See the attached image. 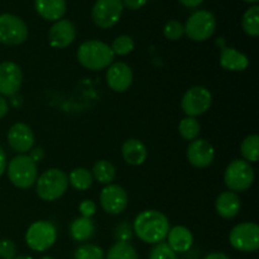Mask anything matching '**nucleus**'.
<instances>
[{
	"label": "nucleus",
	"mask_w": 259,
	"mask_h": 259,
	"mask_svg": "<svg viewBox=\"0 0 259 259\" xmlns=\"http://www.w3.org/2000/svg\"><path fill=\"white\" fill-rule=\"evenodd\" d=\"M106 82L113 91L123 93L131 88L133 82V72L126 63H113L106 72Z\"/></svg>",
	"instance_id": "nucleus-15"
},
{
	"label": "nucleus",
	"mask_w": 259,
	"mask_h": 259,
	"mask_svg": "<svg viewBox=\"0 0 259 259\" xmlns=\"http://www.w3.org/2000/svg\"><path fill=\"white\" fill-rule=\"evenodd\" d=\"M35 191L37 195L45 201H55L60 199L68 187V177L63 171L57 168H51L46 171L37 180Z\"/></svg>",
	"instance_id": "nucleus-3"
},
{
	"label": "nucleus",
	"mask_w": 259,
	"mask_h": 259,
	"mask_svg": "<svg viewBox=\"0 0 259 259\" xmlns=\"http://www.w3.org/2000/svg\"><path fill=\"white\" fill-rule=\"evenodd\" d=\"M8 143L18 153H27L34 144V134L24 123H17L8 132Z\"/></svg>",
	"instance_id": "nucleus-16"
},
{
	"label": "nucleus",
	"mask_w": 259,
	"mask_h": 259,
	"mask_svg": "<svg viewBox=\"0 0 259 259\" xmlns=\"http://www.w3.org/2000/svg\"><path fill=\"white\" fill-rule=\"evenodd\" d=\"M210 105H211V94L202 86H195L187 90L181 101L182 110L191 118L206 113Z\"/></svg>",
	"instance_id": "nucleus-11"
},
{
	"label": "nucleus",
	"mask_w": 259,
	"mask_h": 259,
	"mask_svg": "<svg viewBox=\"0 0 259 259\" xmlns=\"http://www.w3.org/2000/svg\"><path fill=\"white\" fill-rule=\"evenodd\" d=\"M121 3H123V7L128 8V9L138 10L146 5L147 0H121Z\"/></svg>",
	"instance_id": "nucleus-37"
},
{
	"label": "nucleus",
	"mask_w": 259,
	"mask_h": 259,
	"mask_svg": "<svg viewBox=\"0 0 259 259\" xmlns=\"http://www.w3.org/2000/svg\"><path fill=\"white\" fill-rule=\"evenodd\" d=\"M243 29L247 34L252 37H257L259 34V7L253 5L252 8L247 10L243 15L242 20Z\"/></svg>",
	"instance_id": "nucleus-26"
},
{
	"label": "nucleus",
	"mask_w": 259,
	"mask_h": 259,
	"mask_svg": "<svg viewBox=\"0 0 259 259\" xmlns=\"http://www.w3.org/2000/svg\"><path fill=\"white\" fill-rule=\"evenodd\" d=\"M111 51L114 52V55H119V56H124L128 55L133 51L134 48V42L129 35H119L114 39L113 46H111Z\"/></svg>",
	"instance_id": "nucleus-31"
},
{
	"label": "nucleus",
	"mask_w": 259,
	"mask_h": 259,
	"mask_svg": "<svg viewBox=\"0 0 259 259\" xmlns=\"http://www.w3.org/2000/svg\"><path fill=\"white\" fill-rule=\"evenodd\" d=\"M100 204L104 211L110 215H118L125 210L128 205V195L123 187L118 185H108L100 194Z\"/></svg>",
	"instance_id": "nucleus-12"
},
{
	"label": "nucleus",
	"mask_w": 259,
	"mask_h": 259,
	"mask_svg": "<svg viewBox=\"0 0 259 259\" xmlns=\"http://www.w3.org/2000/svg\"><path fill=\"white\" fill-rule=\"evenodd\" d=\"M185 33L192 40L202 42L214 34L217 28V19L207 10H197L190 15L185 25Z\"/></svg>",
	"instance_id": "nucleus-6"
},
{
	"label": "nucleus",
	"mask_w": 259,
	"mask_h": 259,
	"mask_svg": "<svg viewBox=\"0 0 259 259\" xmlns=\"http://www.w3.org/2000/svg\"><path fill=\"white\" fill-rule=\"evenodd\" d=\"M123 8L121 0H96L93 7L91 17L98 27L108 29L119 22Z\"/></svg>",
	"instance_id": "nucleus-10"
},
{
	"label": "nucleus",
	"mask_w": 259,
	"mask_h": 259,
	"mask_svg": "<svg viewBox=\"0 0 259 259\" xmlns=\"http://www.w3.org/2000/svg\"><path fill=\"white\" fill-rule=\"evenodd\" d=\"M240 152L247 162H257L259 157V137L257 134L248 136L240 146Z\"/></svg>",
	"instance_id": "nucleus-28"
},
{
	"label": "nucleus",
	"mask_w": 259,
	"mask_h": 259,
	"mask_svg": "<svg viewBox=\"0 0 259 259\" xmlns=\"http://www.w3.org/2000/svg\"><path fill=\"white\" fill-rule=\"evenodd\" d=\"M116 239L118 242H128L132 239V232L129 225L121 224L116 228Z\"/></svg>",
	"instance_id": "nucleus-36"
},
{
	"label": "nucleus",
	"mask_w": 259,
	"mask_h": 259,
	"mask_svg": "<svg viewBox=\"0 0 259 259\" xmlns=\"http://www.w3.org/2000/svg\"><path fill=\"white\" fill-rule=\"evenodd\" d=\"M133 228L142 242L157 244L168 234L169 222L166 215L157 210H146L136 218Z\"/></svg>",
	"instance_id": "nucleus-1"
},
{
	"label": "nucleus",
	"mask_w": 259,
	"mask_h": 259,
	"mask_svg": "<svg viewBox=\"0 0 259 259\" xmlns=\"http://www.w3.org/2000/svg\"><path fill=\"white\" fill-rule=\"evenodd\" d=\"M23 73L19 66L14 62L0 63V94L4 96H14L22 86Z\"/></svg>",
	"instance_id": "nucleus-13"
},
{
	"label": "nucleus",
	"mask_w": 259,
	"mask_h": 259,
	"mask_svg": "<svg viewBox=\"0 0 259 259\" xmlns=\"http://www.w3.org/2000/svg\"><path fill=\"white\" fill-rule=\"evenodd\" d=\"M78 210H80L81 215L83 218H91L96 211V205L95 202L91 201V200H83L82 202L78 206Z\"/></svg>",
	"instance_id": "nucleus-35"
},
{
	"label": "nucleus",
	"mask_w": 259,
	"mask_h": 259,
	"mask_svg": "<svg viewBox=\"0 0 259 259\" xmlns=\"http://www.w3.org/2000/svg\"><path fill=\"white\" fill-rule=\"evenodd\" d=\"M229 242L240 252H255L259 248V227L255 223H242L233 228Z\"/></svg>",
	"instance_id": "nucleus-8"
},
{
	"label": "nucleus",
	"mask_w": 259,
	"mask_h": 259,
	"mask_svg": "<svg viewBox=\"0 0 259 259\" xmlns=\"http://www.w3.org/2000/svg\"><path fill=\"white\" fill-rule=\"evenodd\" d=\"M114 52L101 40H86L78 47L77 60L88 70L99 71L110 66L114 61Z\"/></svg>",
	"instance_id": "nucleus-2"
},
{
	"label": "nucleus",
	"mask_w": 259,
	"mask_h": 259,
	"mask_svg": "<svg viewBox=\"0 0 259 259\" xmlns=\"http://www.w3.org/2000/svg\"><path fill=\"white\" fill-rule=\"evenodd\" d=\"M14 259H32L29 255H19V257H15Z\"/></svg>",
	"instance_id": "nucleus-43"
},
{
	"label": "nucleus",
	"mask_w": 259,
	"mask_h": 259,
	"mask_svg": "<svg viewBox=\"0 0 259 259\" xmlns=\"http://www.w3.org/2000/svg\"><path fill=\"white\" fill-rule=\"evenodd\" d=\"M93 177H95L100 184H110L115 179V167L105 159L98 161L94 164Z\"/></svg>",
	"instance_id": "nucleus-25"
},
{
	"label": "nucleus",
	"mask_w": 259,
	"mask_h": 259,
	"mask_svg": "<svg viewBox=\"0 0 259 259\" xmlns=\"http://www.w3.org/2000/svg\"><path fill=\"white\" fill-rule=\"evenodd\" d=\"M93 181V175L86 168H75L68 177V184L72 185L78 191H85V190L90 189Z\"/></svg>",
	"instance_id": "nucleus-24"
},
{
	"label": "nucleus",
	"mask_w": 259,
	"mask_h": 259,
	"mask_svg": "<svg viewBox=\"0 0 259 259\" xmlns=\"http://www.w3.org/2000/svg\"><path fill=\"white\" fill-rule=\"evenodd\" d=\"M76 37L75 25L71 20H57L48 32L50 45L55 48H66L73 42Z\"/></svg>",
	"instance_id": "nucleus-17"
},
{
	"label": "nucleus",
	"mask_w": 259,
	"mask_h": 259,
	"mask_svg": "<svg viewBox=\"0 0 259 259\" xmlns=\"http://www.w3.org/2000/svg\"><path fill=\"white\" fill-rule=\"evenodd\" d=\"M121 154L126 163L132 166H139L147 158V148L139 139H128L121 147Z\"/></svg>",
	"instance_id": "nucleus-21"
},
{
	"label": "nucleus",
	"mask_w": 259,
	"mask_h": 259,
	"mask_svg": "<svg viewBox=\"0 0 259 259\" xmlns=\"http://www.w3.org/2000/svg\"><path fill=\"white\" fill-rule=\"evenodd\" d=\"M34 7L46 20L57 22L66 13V0H35Z\"/></svg>",
	"instance_id": "nucleus-19"
},
{
	"label": "nucleus",
	"mask_w": 259,
	"mask_h": 259,
	"mask_svg": "<svg viewBox=\"0 0 259 259\" xmlns=\"http://www.w3.org/2000/svg\"><path fill=\"white\" fill-rule=\"evenodd\" d=\"M27 38V24L20 18L13 14L0 15V43L2 45H22Z\"/></svg>",
	"instance_id": "nucleus-9"
},
{
	"label": "nucleus",
	"mask_w": 259,
	"mask_h": 259,
	"mask_svg": "<svg viewBox=\"0 0 259 259\" xmlns=\"http://www.w3.org/2000/svg\"><path fill=\"white\" fill-rule=\"evenodd\" d=\"M214 157V147L205 139H194L187 147V159L197 168H204L211 164Z\"/></svg>",
	"instance_id": "nucleus-14"
},
{
	"label": "nucleus",
	"mask_w": 259,
	"mask_h": 259,
	"mask_svg": "<svg viewBox=\"0 0 259 259\" xmlns=\"http://www.w3.org/2000/svg\"><path fill=\"white\" fill-rule=\"evenodd\" d=\"M149 259H177L176 253L171 249L167 243L159 242L152 248L149 253Z\"/></svg>",
	"instance_id": "nucleus-32"
},
{
	"label": "nucleus",
	"mask_w": 259,
	"mask_h": 259,
	"mask_svg": "<svg viewBox=\"0 0 259 259\" xmlns=\"http://www.w3.org/2000/svg\"><path fill=\"white\" fill-rule=\"evenodd\" d=\"M224 181L232 191H245L252 186L253 181H254L253 167L250 166L249 162L244 161V159H235L227 167Z\"/></svg>",
	"instance_id": "nucleus-5"
},
{
	"label": "nucleus",
	"mask_w": 259,
	"mask_h": 259,
	"mask_svg": "<svg viewBox=\"0 0 259 259\" xmlns=\"http://www.w3.org/2000/svg\"><path fill=\"white\" fill-rule=\"evenodd\" d=\"M179 132L186 141H194L200 134V123L195 118L187 116L182 119L179 124Z\"/></svg>",
	"instance_id": "nucleus-29"
},
{
	"label": "nucleus",
	"mask_w": 259,
	"mask_h": 259,
	"mask_svg": "<svg viewBox=\"0 0 259 259\" xmlns=\"http://www.w3.org/2000/svg\"><path fill=\"white\" fill-rule=\"evenodd\" d=\"M56 238H57V230L55 225L50 222L40 220L33 223L27 230L25 242L30 249L35 252H45L52 247L53 243L56 242Z\"/></svg>",
	"instance_id": "nucleus-7"
},
{
	"label": "nucleus",
	"mask_w": 259,
	"mask_h": 259,
	"mask_svg": "<svg viewBox=\"0 0 259 259\" xmlns=\"http://www.w3.org/2000/svg\"><path fill=\"white\" fill-rule=\"evenodd\" d=\"M244 2H248V3H257L258 0H244Z\"/></svg>",
	"instance_id": "nucleus-44"
},
{
	"label": "nucleus",
	"mask_w": 259,
	"mask_h": 259,
	"mask_svg": "<svg viewBox=\"0 0 259 259\" xmlns=\"http://www.w3.org/2000/svg\"><path fill=\"white\" fill-rule=\"evenodd\" d=\"M168 243L167 244L171 247L175 253H185L191 248L194 238H192L191 232L185 227H175L169 229Z\"/></svg>",
	"instance_id": "nucleus-20"
},
{
	"label": "nucleus",
	"mask_w": 259,
	"mask_h": 259,
	"mask_svg": "<svg viewBox=\"0 0 259 259\" xmlns=\"http://www.w3.org/2000/svg\"><path fill=\"white\" fill-rule=\"evenodd\" d=\"M40 259H55V258H52V257H50V255H47V257H43V258H40Z\"/></svg>",
	"instance_id": "nucleus-45"
},
{
	"label": "nucleus",
	"mask_w": 259,
	"mask_h": 259,
	"mask_svg": "<svg viewBox=\"0 0 259 259\" xmlns=\"http://www.w3.org/2000/svg\"><path fill=\"white\" fill-rule=\"evenodd\" d=\"M73 259H104V252L98 245L85 244L75 250Z\"/></svg>",
	"instance_id": "nucleus-30"
},
{
	"label": "nucleus",
	"mask_w": 259,
	"mask_h": 259,
	"mask_svg": "<svg viewBox=\"0 0 259 259\" xmlns=\"http://www.w3.org/2000/svg\"><path fill=\"white\" fill-rule=\"evenodd\" d=\"M163 34L167 39L177 40L185 34V28L179 20H169L163 28Z\"/></svg>",
	"instance_id": "nucleus-33"
},
{
	"label": "nucleus",
	"mask_w": 259,
	"mask_h": 259,
	"mask_svg": "<svg viewBox=\"0 0 259 259\" xmlns=\"http://www.w3.org/2000/svg\"><path fill=\"white\" fill-rule=\"evenodd\" d=\"M29 157H30V158H32L33 162H35V163H37V162H39V161H42V158H43V157H45V153H43V149L42 148L33 149V151L30 152Z\"/></svg>",
	"instance_id": "nucleus-38"
},
{
	"label": "nucleus",
	"mask_w": 259,
	"mask_h": 259,
	"mask_svg": "<svg viewBox=\"0 0 259 259\" xmlns=\"http://www.w3.org/2000/svg\"><path fill=\"white\" fill-rule=\"evenodd\" d=\"M179 2L187 8H197L204 3V0H179Z\"/></svg>",
	"instance_id": "nucleus-41"
},
{
	"label": "nucleus",
	"mask_w": 259,
	"mask_h": 259,
	"mask_svg": "<svg viewBox=\"0 0 259 259\" xmlns=\"http://www.w3.org/2000/svg\"><path fill=\"white\" fill-rule=\"evenodd\" d=\"M205 259H230L228 257L227 254L224 253H219V252H215V253H210L209 255H206Z\"/></svg>",
	"instance_id": "nucleus-42"
},
{
	"label": "nucleus",
	"mask_w": 259,
	"mask_h": 259,
	"mask_svg": "<svg viewBox=\"0 0 259 259\" xmlns=\"http://www.w3.org/2000/svg\"><path fill=\"white\" fill-rule=\"evenodd\" d=\"M106 259H139L136 249L129 242H116L109 249Z\"/></svg>",
	"instance_id": "nucleus-27"
},
{
	"label": "nucleus",
	"mask_w": 259,
	"mask_h": 259,
	"mask_svg": "<svg viewBox=\"0 0 259 259\" xmlns=\"http://www.w3.org/2000/svg\"><path fill=\"white\" fill-rule=\"evenodd\" d=\"M8 110H9V105H8V101L0 95V119L4 118L8 114Z\"/></svg>",
	"instance_id": "nucleus-40"
},
{
	"label": "nucleus",
	"mask_w": 259,
	"mask_h": 259,
	"mask_svg": "<svg viewBox=\"0 0 259 259\" xmlns=\"http://www.w3.org/2000/svg\"><path fill=\"white\" fill-rule=\"evenodd\" d=\"M220 65L229 71H244L249 65L247 56L234 48H224L220 55Z\"/></svg>",
	"instance_id": "nucleus-22"
},
{
	"label": "nucleus",
	"mask_w": 259,
	"mask_h": 259,
	"mask_svg": "<svg viewBox=\"0 0 259 259\" xmlns=\"http://www.w3.org/2000/svg\"><path fill=\"white\" fill-rule=\"evenodd\" d=\"M5 168H7V154H5L4 149L0 147V177L5 172Z\"/></svg>",
	"instance_id": "nucleus-39"
},
{
	"label": "nucleus",
	"mask_w": 259,
	"mask_h": 259,
	"mask_svg": "<svg viewBox=\"0 0 259 259\" xmlns=\"http://www.w3.org/2000/svg\"><path fill=\"white\" fill-rule=\"evenodd\" d=\"M240 206L242 204H240L239 196L233 191H225L220 194L217 199V204H215L218 214L225 219H232V218L237 217Z\"/></svg>",
	"instance_id": "nucleus-18"
},
{
	"label": "nucleus",
	"mask_w": 259,
	"mask_h": 259,
	"mask_svg": "<svg viewBox=\"0 0 259 259\" xmlns=\"http://www.w3.org/2000/svg\"><path fill=\"white\" fill-rule=\"evenodd\" d=\"M37 163L29 156H15L8 164V177L14 186L19 189H29L37 181Z\"/></svg>",
	"instance_id": "nucleus-4"
},
{
	"label": "nucleus",
	"mask_w": 259,
	"mask_h": 259,
	"mask_svg": "<svg viewBox=\"0 0 259 259\" xmlns=\"http://www.w3.org/2000/svg\"><path fill=\"white\" fill-rule=\"evenodd\" d=\"M17 254V247L10 239L0 240V258L14 259Z\"/></svg>",
	"instance_id": "nucleus-34"
},
{
	"label": "nucleus",
	"mask_w": 259,
	"mask_h": 259,
	"mask_svg": "<svg viewBox=\"0 0 259 259\" xmlns=\"http://www.w3.org/2000/svg\"><path fill=\"white\" fill-rule=\"evenodd\" d=\"M70 233L72 239L76 242H86L93 238L95 233V225L90 218H77L71 224Z\"/></svg>",
	"instance_id": "nucleus-23"
}]
</instances>
